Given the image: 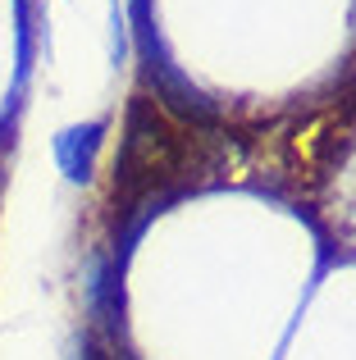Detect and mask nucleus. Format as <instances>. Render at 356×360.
<instances>
[{"mask_svg":"<svg viewBox=\"0 0 356 360\" xmlns=\"http://www.w3.org/2000/svg\"><path fill=\"white\" fill-rule=\"evenodd\" d=\"M201 169L192 128H178L155 101L137 96L124 119V141H119V165H115V201L137 205L165 187L183 183Z\"/></svg>","mask_w":356,"mask_h":360,"instance_id":"obj_1","label":"nucleus"},{"mask_svg":"<svg viewBox=\"0 0 356 360\" xmlns=\"http://www.w3.org/2000/svg\"><path fill=\"white\" fill-rule=\"evenodd\" d=\"M101 137H106V123H78V128H64L55 137V160H60V169L73 183L91 178V160L101 150Z\"/></svg>","mask_w":356,"mask_h":360,"instance_id":"obj_2","label":"nucleus"},{"mask_svg":"<svg viewBox=\"0 0 356 360\" xmlns=\"http://www.w3.org/2000/svg\"><path fill=\"white\" fill-rule=\"evenodd\" d=\"M0 169H5V160H0Z\"/></svg>","mask_w":356,"mask_h":360,"instance_id":"obj_3","label":"nucleus"}]
</instances>
